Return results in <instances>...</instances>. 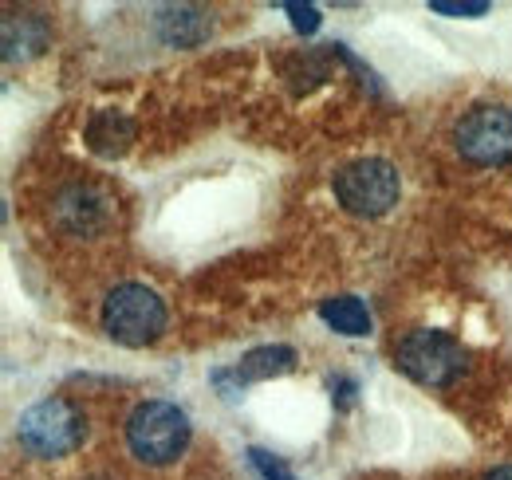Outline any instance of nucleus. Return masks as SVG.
Masks as SVG:
<instances>
[{
  "label": "nucleus",
  "mask_w": 512,
  "mask_h": 480,
  "mask_svg": "<svg viewBox=\"0 0 512 480\" xmlns=\"http://www.w3.org/2000/svg\"><path fill=\"white\" fill-rule=\"evenodd\" d=\"M52 217L71 237H95L111 217V201L95 185H67L56 193Z\"/></svg>",
  "instance_id": "7"
},
{
  "label": "nucleus",
  "mask_w": 512,
  "mask_h": 480,
  "mask_svg": "<svg viewBox=\"0 0 512 480\" xmlns=\"http://www.w3.org/2000/svg\"><path fill=\"white\" fill-rule=\"evenodd\" d=\"M394 362H398V370H402L406 378H414L418 386H449V382H457V378L465 374L469 355H465V347H461L453 335L422 327V331H410V335L398 343Z\"/></svg>",
  "instance_id": "4"
},
{
  "label": "nucleus",
  "mask_w": 512,
  "mask_h": 480,
  "mask_svg": "<svg viewBox=\"0 0 512 480\" xmlns=\"http://www.w3.org/2000/svg\"><path fill=\"white\" fill-rule=\"evenodd\" d=\"M209 28H213L209 16L197 12V8H166L162 12V36H166V44H178V48L197 44V40L209 36Z\"/></svg>",
  "instance_id": "11"
},
{
  "label": "nucleus",
  "mask_w": 512,
  "mask_h": 480,
  "mask_svg": "<svg viewBox=\"0 0 512 480\" xmlns=\"http://www.w3.org/2000/svg\"><path fill=\"white\" fill-rule=\"evenodd\" d=\"M296 366V351L292 347H256L245 359L233 366V378L237 382H264V378H276V374H288Z\"/></svg>",
  "instance_id": "9"
},
{
  "label": "nucleus",
  "mask_w": 512,
  "mask_h": 480,
  "mask_svg": "<svg viewBox=\"0 0 512 480\" xmlns=\"http://www.w3.org/2000/svg\"><path fill=\"white\" fill-rule=\"evenodd\" d=\"M402 181L386 158H359L335 174V197L355 217H383L398 205Z\"/></svg>",
  "instance_id": "5"
},
{
  "label": "nucleus",
  "mask_w": 512,
  "mask_h": 480,
  "mask_svg": "<svg viewBox=\"0 0 512 480\" xmlns=\"http://www.w3.org/2000/svg\"><path fill=\"white\" fill-rule=\"evenodd\" d=\"M320 319L331 331H339V335H367L371 331V311H367V303L355 300V296H331V300H323Z\"/></svg>",
  "instance_id": "10"
},
{
  "label": "nucleus",
  "mask_w": 512,
  "mask_h": 480,
  "mask_svg": "<svg viewBox=\"0 0 512 480\" xmlns=\"http://www.w3.org/2000/svg\"><path fill=\"white\" fill-rule=\"evenodd\" d=\"M134 142V122L123 111H95L87 122V146L103 158H119L127 154Z\"/></svg>",
  "instance_id": "8"
},
{
  "label": "nucleus",
  "mask_w": 512,
  "mask_h": 480,
  "mask_svg": "<svg viewBox=\"0 0 512 480\" xmlns=\"http://www.w3.org/2000/svg\"><path fill=\"white\" fill-rule=\"evenodd\" d=\"M453 142L461 158H469L473 166L512 162V107H473L457 122Z\"/></svg>",
  "instance_id": "6"
},
{
  "label": "nucleus",
  "mask_w": 512,
  "mask_h": 480,
  "mask_svg": "<svg viewBox=\"0 0 512 480\" xmlns=\"http://www.w3.org/2000/svg\"><path fill=\"white\" fill-rule=\"evenodd\" d=\"M430 8L434 12H442V16H485L489 12V4L485 0H430Z\"/></svg>",
  "instance_id": "13"
},
{
  "label": "nucleus",
  "mask_w": 512,
  "mask_h": 480,
  "mask_svg": "<svg viewBox=\"0 0 512 480\" xmlns=\"http://www.w3.org/2000/svg\"><path fill=\"white\" fill-rule=\"evenodd\" d=\"M284 12L292 16L296 32H316L320 28V8L316 4H284Z\"/></svg>",
  "instance_id": "14"
},
{
  "label": "nucleus",
  "mask_w": 512,
  "mask_h": 480,
  "mask_svg": "<svg viewBox=\"0 0 512 480\" xmlns=\"http://www.w3.org/2000/svg\"><path fill=\"white\" fill-rule=\"evenodd\" d=\"M20 445L32 457H67L83 445L87 437V418L75 402L67 398H44L20 414Z\"/></svg>",
  "instance_id": "2"
},
{
  "label": "nucleus",
  "mask_w": 512,
  "mask_h": 480,
  "mask_svg": "<svg viewBox=\"0 0 512 480\" xmlns=\"http://www.w3.org/2000/svg\"><path fill=\"white\" fill-rule=\"evenodd\" d=\"M249 461H253V469L264 480H296V473L288 465H280V457H272L264 449H249Z\"/></svg>",
  "instance_id": "12"
},
{
  "label": "nucleus",
  "mask_w": 512,
  "mask_h": 480,
  "mask_svg": "<svg viewBox=\"0 0 512 480\" xmlns=\"http://www.w3.org/2000/svg\"><path fill=\"white\" fill-rule=\"evenodd\" d=\"M103 331L123 347H146L166 331V303L146 284H119L103 300Z\"/></svg>",
  "instance_id": "3"
},
{
  "label": "nucleus",
  "mask_w": 512,
  "mask_h": 480,
  "mask_svg": "<svg viewBox=\"0 0 512 480\" xmlns=\"http://www.w3.org/2000/svg\"><path fill=\"white\" fill-rule=\"evenodd\" d=\"M127 445L146 465H170L190 445V418L174 402H142L127 418Z\"/></svg>",
  "instance_id": "1"
},
{
  "label": "nucleus",
  "mask_w": 512,
  "mask_h": 480,
  "mask_svg": "<svg viewBox=\"0 0 512 480\" xmlns=\"http://www.w3.org/2000/svg\"><path fill=\"white\" fill-rule=\"evenodd\" d=\"M485 480H512V465H505V469H493Z\"/></svg>",
  "instance_id": "15"
}]
</instances>
